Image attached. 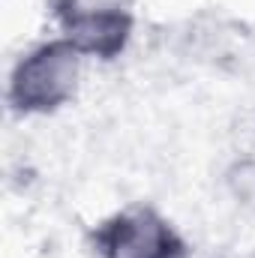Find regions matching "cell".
<instances>
[{
	"label": "cell",
	"instance_id": "1",
	"mask_svg": "<svg viewBox=\"0 0 255 258\" xmlns=\"http://www.w3.org/2000/svg\"><path fill=\"white\" fill-rule=\"evenodd\" d=\"M84 60L87 57L63 36H48L27 45L6 75L3 99L9 114L30 120L63 111L78 96Z\"/></svg>",
	"mask_w": 255,
	"mask_h": 258
},
{
	"label": "cell",
	"instance_id": "2",
	"mask_svg": "<svg viewBox=\"0 0 255 258\" xmlns=\"http://www.w3.org/2000/svg\"><path fill=\"white\" fill-rule=\"evenodd\" d=\"M165 45L204 72L240 78L255 72V24L219 6H201L165 27Z\"/></svg>",
	"mask_w": 255,
	"mask_h": 258
},
{
	"label": "cell",
	"instance_id": "3",
	"mask_svg": "<svg viewBox=\"0 0 255 258\" xmlns=\"http://www.w3.org/2000/svg\"><path fill=\"white\" fill-rule=\"evenodd\" d=\"M93 258H192V243L150 201H129L99 216L84 231Z\"/></svg>",
	"mask_w": 255,
	"mask_h": 258
},
{
	"label": "cell",
	"instance_id": "4",
	"mask_svg": "<svg viewBox=\"0 0 255 258\" xmlns=\"http://www.w3.org/2000/svg\"><path fill=\"white\" fill-rule=\"evenodd\" d=\"M45 15L57 36L99 63L120 60L138 27L135 0H45Z\"/></svg>",
	"mask_w": 255,
	"mask_h": 258
},
{
	"label": "cell",
	"instance_id": "5",
	"mask_svg": "<svg viewBox=\"0 0 255 258\" xmlns=\"http://www.w3.org/2000/svg\"><path fill=\"white\" fill-rule=\"evenodd\" d=\"M222 189L240 213L255 219V153H234L222 168Z\"/></svg>",
	"mask_w": 255,
	"mask_h": 258
},
{
	"label": "cell",
	"instance_id": "6",
	"mask_svg": "<svg viewBox=\"0 0 255 258\" xmlns=\"http://www.w3.org/2000/svg\"><path fill=\"white\" fill-rule=\"evenodd\" d=\"M231 138L237 153H255V105L231 120Z\"/></svg>",
	"mask_w": 255,
	"mask_h": 258
},
{
	"label": "cell",
	"instance_id": "7",
	"mask_svg": "<svg viewBox=\"0 0 255 258\" xmlns=\"http://www.w3.org/2000/svg\"><path fill=\"white\" fill-rule=\"evenodd\" d=\"M210 258H255V249H222Z\"/></svg>",
	"mask_w": 255,
	"mask_h": 258
}]
</instances>
